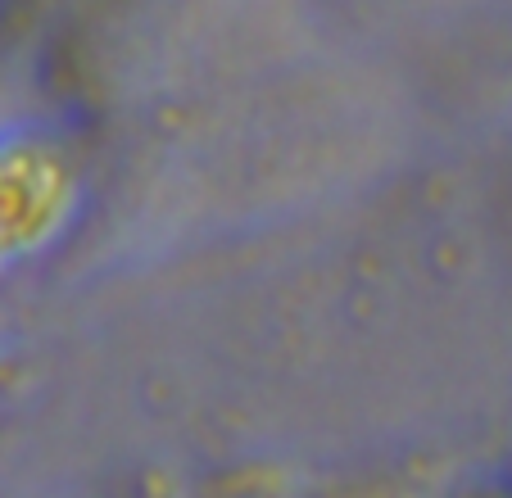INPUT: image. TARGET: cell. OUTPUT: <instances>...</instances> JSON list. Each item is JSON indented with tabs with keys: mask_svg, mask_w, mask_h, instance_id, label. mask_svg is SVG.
I'll return each instance as SVG.
<instances>
[{
	"mask_svg": "<svg viewBox=\"0 0 512 498\" xmlns=\"http://www.w3.org/2000/svg\"><path fill=\"white\" fill-rule=\"evenodd\" d=\"M78 186L68 163L32 136H0V272L68 227Z\"/></svg>",
	"mask_w": 512,
	"mask_h": 498,
	"instance_id": "obj_1",
	"label": "cell"
}]
</instances>
